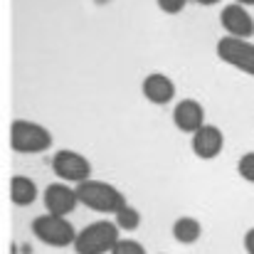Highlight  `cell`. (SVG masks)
<instances>
[{"instance_id":"6da1fadb","label":"cell","mask_w":254,"mask_h":254,"mask_svg":"<svg viewBox=\"0 0 254 254\" xmlns=\"http://www.w3.org/2000/svg\"><path fill=\"white\" fill-rule=\"evenodd\" d=\"M77 195H79V202L84 207L96 210V212H114L116 215L126 205V197L116 185L104 183V180H94V178L77 185Z\"/></svg>"},{"instance_id":"7a4b0ae2","label":"cell","mask_w":254,"mask_h":254,"mask_svg":"<svg viewBox=\"0 0 254 254\" xmlns=\"http://www.w3.org/2000/svg\"><path fill=\"white\" fill-rule=\"evenodd\" d=\"M10 146L15 153H45L52 148V133L37 121L15 119L10 126Z\"/></svg>"},{"instance_id":"3957f363","label":"cell","mask_w":254,"mask_h":254,"mask_svg":"<svg viewBox=\"0 0 254 254\" xmlns=\"http://www.w3.org/2000/svg\"><path fill=\"white\" fill-rule=\"evenodd\" d=\"M119 240H121V235H119L116 222L96 220V222L86 225L82 232H77V240H74L72 247L77 254H104L111 252Z\"/></svg>"},{"instance_id":"277c9868","label":"cell","mask_w":254,"mask_h":254,"mask_svg":"<svg viewBox=\"0 0 254 254\" xmlns=\"http://www.w3.org/2000/svg\"><path fill=\"white\" fill-rule=\"evenodd\" d=\"M32 235L47 247H69L77 240L74 225L62 215H40L32 220Z\"/></svg>"},{"instance_id":"5b68a950","label":"cell","mask_w":254,"mask_h":254,"mask_svg":"<svg viewBox=\"0 0 254 254\" xmlns=\"http://www.w3.org/2000/svg\"><path fill=\"white\" fill-rule=\"evenodd\" d=\"M217 57L225 64H230V67L254 77V42H250V40L230 37V35L222 37L217 42Z\"/></svg>"},{"instance_id":"8992f818","label":"cell","mask_w":254,"mask_h":254,"mask_svg":"<svg viewBox=\"0 0 254 254\" xmlns=\"http://www.w3.org/2000/svg\"><path fill=\"white\" fill-rule=\"evenodd\" d=\"M52 170H55V175H57L60 180L74 183V185H79V183H84V180L91 178V163L86 161L82 153L69 151V148H62V151L55 153Z\"/></svg>"},{"instance_id":"52a82bcc","label":"cell","mask_w":254,"mask_h":254,"mask_svg":"<svg viewBox=\"0 0 254 254\" xmlns=\"http://www.w3.org/2000/svg\"><path fill=\"white\" fill-rule=\"evenodd\" d=\"M77 205H79L77 188H69L64 180L62 183H50L45 188V207H47V212L67 217L69 212H74Z\"/></svg>"},{"instance_id":"ba28073f","label":"cell","mask_w":254,"mask_h":254,"mask_svg":"<svg viewBox=\"0 0 254 254\" xmlns=\"http://www.w3.org/2000/svg\"><path fill=\"white\" fill-rule=\"evenodd\" d=\"M220 22H222V27L227 30L230 37L250 40L254 35V17L247 12V7H245L242 2L225 5L222 12H220Z\"/></svg>"},{"instance_id":"9c48e42d","label":"cell","mask_w":254,"mask_h":254,"mask_svg":"<svg viewBox=\"0 0 254 254\" xmlns=\"http://www.w3.org/2000/svg\"><path fill=\"white\" fill-rule=\"evenodd\" d=\"M190 146H192V153H195L197 158L212 161V158H217V156L222 153V148H225V133H222L217 126L205 124L202 128H197V131L192 133Z\"/></svg>"},{"instance_id":"30bf717a","label":"cell","mask_w":254,"mask_h":254,"mask_svg":"<svg viewBox=\"0 0 254 254\" xmlns=\"http://www.w3.org/2000/svg\"><path fill=\"white\" fill-rule=\"evenodd\" d=\"M173 124L183 133H195L197 128L205 126V109L195 99H183L173 109Z\"/></svg>"},{"instance_id":"8fae6325","label":"cell","mask_w":254,"mask_h":254,"mask_svg":"<svg viewBox=\"0 0 254 254\" xmlns=\"http://www.w3.org/2000/svg\"><path fill=\"white\" fill-rule=\"evenodd\" d=\"M143 96L151 101V104H156V106H166L173 101V96H175V82L170 79L168 74H161V72H153V74H148L146 79H143Z\"/></svg>"},{"instance_id":"7c38bea8","label":"cell","mask_w":254,"mask_h":254,"mask_svg":"<svg viewBox=\"0 0 254 254\" xmlns=\"http://www.w3.org/2000/svg\"><path fill=\"white\" fill-rule=\"evenodd\" d=\"M37 183L27 175H12L10 180V200L17 207H30L37 200Z\"/></svg>"},{"instance_id":"4fadbf2b","label":"cell","mask_w":254,"mask_h":254,"mask_svg":"<svg viewBox=\"0 0 254 254\" xmlns=\"http://www.w3.org/2000/svg\"><path fill=\"white\" fill-rule=\"evenodd\" d=\"M202 235V225L195 217H178L173 222V237L180 245H195Z\"/></svg>"},{"instance_id":"5bb4252c","label":"cell","mask_w":254,"mask_h":254,"mask_svg":"<svg viewBox=\"0 0 254 254\" xmlns=\"http://www.w3.org/2000/svg\"><path fill=\"white\" fill-rule=\"evenodd\" d=\"M116 220V225H119V230H124V232H133V230H138L141 227V212L136 210V207H131L128 202L114 215Z\"/></svg>"},{"instance_id":"9a60e30c","label":"cell","mask_w":254,"mask_h":254,"mask_svg":"<svg viewBox=\"0 0 254 254\" xmlns=\"http://www.w3.org/2000/svg\"><path fill=\"white\" fill-rule=\"evenodd\" d=\"M109 254H146V247L138 240H119Z\"/></svg>"},{"instance_id":"2e32d148","label":"cell","mask_w":254,"mask_h":254,"mask_svg":"<svg viewBox=\"0 0 254 254\" xmlns=\"http://www.w3.org/2000/svg\"><path fill=\"white\" fill-rule=\"evenodd\" d=\"M237 173H240V178H242V180L254 183V151L245 153V156L240 158V163H237Z\"/></svg>"},{"instance_id":"e0dca14e","label":"cell","mask_w":254,"mask_h":254,"mask_svg":"<svg viewBox=\"0 0 254 254\" xmlns=\"http://www.w3.org/2000/svg\"><path fill=\"white\" fill-rule=\"evenodd\" d=\"M158 2V7L163 10V12H168V15H178L180 10H185V5H188V0H156Z\"/></svg>"},{"instance_id":"ac0fdd59","label":"cell","mask_w":254,"mask_h":254,"mask_svg":"<svg viewBox=\"0 0 254 254\" xmlns=\"http://www.w3.org/2000/svg\"><path fill=\"white\" fill-rule=\"evenodd\" d=\"M245 252L254 254V227H250V230L245 232Z\"/></svg>"},{"instance_id":"d6986e66","label":"cell","mask_w":254,"mask_h":254,"mask_svg":"<svg viewBox=\"0 0 254 254\" xmlns=\"http://www.w3.org/2000/svg\"><path fill=\"white\" fill-rule=\"evenodd\" d=\"M195 2H197V5H205V7H207V5H217L220 0H195Z\"/></svg>"},{"instance_id":"ffe728a7","label":"cell","mask_w":254,"mask_h":254,"mask_svg":"<svg viewBox=\"0 0 254 254\" xmlns=\"http://www.w3.org/2000/svg\"><path fill=\"white\" fill-rule=\"evenodd\" d=\"M235 2H242V5H254V0H235Z\"/></svg>"}]
</instances>
